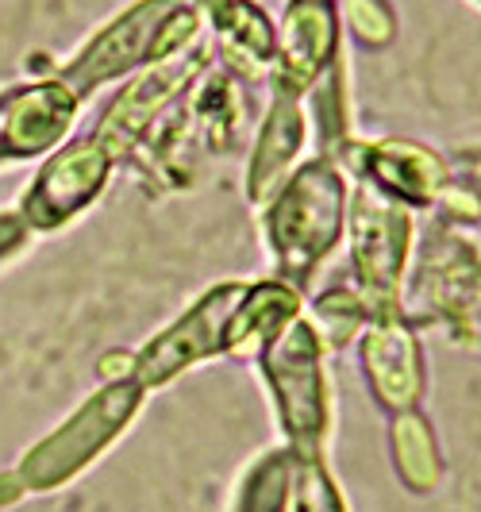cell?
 <instances>
[{"mask_svg": "<svg viewBox=\"0 0 481 512\" xmlns=\"http://www.w3.org/2000/svg\"><path fill=\"white\" fill-rule=\"evenodd\" d=\"M297 135H301V120H297V108L289 97H281L278 108H274V116H270V124L262 131V147L254 154V197H262V189L274 181L281 166L289 162V154L297 151Z\"/></svg>", "mask_w": 481, "mask_h": 512, "instance_id": "obj_10", "label": "cell"}, {"mask_svg": "<svg viewBox=\"0 0 481 512\" xmlns=\"http://www.w3.org/2000/svg\"><path fill=\"white\" fill-rule=\"evenodd\" d=\"M331 51V12L316 0H301L289 8L285 24H281V58L278 77L285 89H301L308 77L316 74V66Z\"/></svg>", "mask_w": 481, "mask_h": 512, "instance_id": "obj_9", "label": "cell"}, {"mask_svg": "<svg viewBox=\"0 0 481 512\" xmlns=\"http://www.w3.org/2000/svg\"><path fill=\"white\" fill-rule=\"evenodd\" d=\"M204 66H208V51H201V47L185 51L181 47V51L158 58L143 77H135L124 93L112 101L108 116H104L101 128H97V143L104 147V154L108 158H120L147 131V124H151L154 116L174 101L181 89L201 74Z\"/></svg>", "mask_w": 481, "mask_h": 512, "instance_id": "obj_3", "label": "cell"}, {"mask_svg": "<svg viewBox=\"0 0 481 512\" xmlns=\"http://www.w3.org/2000/svg\"><path fill=\"white\" fill-rule=\"evenodd\" d=\"M139 382H116L108 385L104 393H97L89 405H81L74 420L54 432L24 466V478L35 482V486H54L58 478H70L77 466L93 459L101 451L108 439L116 436L131 420V412L139 405Z\"/></svg>", "mask_w": 481, "mask_h": 512, "instance_id": "obj_1", "label": "cell"}, {"mask_svg": "<svg viewBox=\"0 0 481 512\" xmlns=\"http://www.w3.org/2000/svg\"><path fill=\"white\" fill-rule=\"evenodd\" d=\"M108 162L112 158L104 154L97 139L74 143L62 154H54L35 181V189L27 193V220L39 228H54L66 216H74L77 208H85L101 193L104 178H108Z\"/></svg>", "mask_w": 481, "mask_h": 512, "instance_id": "obj_7", "label": "cell"}, {"mask_svg": "<svg viewBox=\"0 0 481 512\" xmlns=\"http://www.w3.org/2000/svg\"><path fill=\"white\" fill-rule=\"evenodd\" d=\"M335 201H339V189H335L331 174L312 166L274 205L270 239H274V251L289 270L301 274L304 266L316 262L320 251H328L331 231H335Z\"/></svg>", "mask_w": 481, "mask_h": 512, "instance_id": "obj_4", "label": "cell"}, {"mask_svg": "<svg viewBox=\"0 0 481 512\" xmlns=\"http://www.w3.org/2000/svg\"><path fill=\"white\" fill-rule=\"evenodd\" d=\"M266 370L281 397L285 428L297 439H308V432L320 428V378H316V351L308 328L281 335L266 355Z\"/></svg>", "mask_w": 481, "mask_h": 512, "instance_id": "obj_8", "label": "cell"}, {"mask_svg": "<svg viewBox=\"0 0 481 512\" xmlns=\"http://www.w3.org/2000/svg\"><path fill=\"white\" fill-rule=\"evenodd\" d=\"M74 108V89L62 77L0 93V158H27L54 147L74 124Z\"/></svg>", "mask_w": 481, "mask_h": 512, "instance_id": "obj_6", "label": "cell"}, {"mask_svg": "<svg viewBox=\"0 0 481 512\" xmlns=\"http://www.w3.org/2000/svg\"><path fill=\"white\" fill-rule=\"evenodd\" d=\"M243 293H247L243 285H220V289H212L189 316H181L170 332L158 335L151 347L139 355V362H135V382L139 385L166 382L170 374H178L181 366H189V362L228 347V324L231 316H235V308H239V301H243Z\"/></svg>", "mask_w": 481, "mask_h": 512, "instance_id": "obj_5", "label": "cell"}, {"mask_svg": "<svg viewBox=\"0 0 481 512\" xmlns=\"http://www.w3.org/2000/svg\"><path fill=\"white\" fill-rule=\"evenodd\" d=\"M181 0H143L135 8H127L124 16H116L101 35L77 54L74 62L62 70V81L74 89V97L93 93L108 77H120L135 70L139 62L158 58V35L166 16L178 8Z\"/></svg>", "mask_w": 481, "mask_h": 512, "instance_id": "obj_2", "label": "cell"}]
</instances>
